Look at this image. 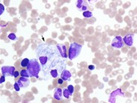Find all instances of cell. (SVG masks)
<instances>
[{
	"label": "cell",
	"mask_w": 137,
	"mask_h": 103,
	"mask_svg": "<svg viewBox=\"0 0 137 103\" xmlns=\"http://www.w3.org/2000/svg\"><path fill=\"white\" fill-rule=\"evenodd\" d=\"M71 76H72L71 73L68 70H63L62 73H60V78L63 80V81H68V80H70Z\"/></svg>",
	"instance_id": "8fae6325"
},
{
	"label": "cell",
	"mask_w": 137,
	"mask_h": 103,
	"mask_svg": "<svg viewBox=\"0 0 137 103\" xmlns=\"http://www.w3.org/2000/svg\"><path fill=\"white\" fill-rule=\"evenodd\" d=\"M68 90H69V92H70L72 94H73V92H74V87H73L72 85H68Z\"/></svg>",
	"instance_id": "d6986e66"
},
{
	"label": "cell",
	"mask_w": 137,
	"mask_h": 103,
	"mask_svg": "<svg viewBox=\"0 0 137 103\" xmlns=\"http://www.w3.org/2000/svg\"><path fill=\"white\" fill-rule=\"evenodd\" d=\"M62 96H63V91L60 88H57L54 90V97L57 100H61L62 99Z\"/></svg>",
	"instance_id": "7c38bea8"
},
{
	"label": "cell",
	"mask_w": 137,
	"mask_h": 103,
	"mask_svg": "<svg viewBox=\"0 0 137 103\" xmlns=\"http://www.w3.org/2000/svg\"><path fill=\"white\" fill-rule=\"evenodd\" d=\"M56 47H57V49H58L60 55L62 56V58H66L67 57H68V55H67V52H66V46H64L63 44H57Z\"/></svg>",
	"instance_id": "9c48e42d"
},
{
	"label": "cell",
	"mask_w": 137,
	"mask_h": 103,
	"mask_svg": "<svg viewBox=\"0 0 137 103\" xmlns=\"http://www.w3.org/2000/svg\"><path fill=\"white\" fill-rule=\"evenodd\" d=\"M8 37V38H9L10 40H17V36H16V34H14V33H10V34H9Z\"/></svg>",
	"instance_id": "e0dca14e"
},
{
	"label": "cell",
	"mask_w": 137,
	"mask_h": 103,
	"mask_svg": "<svg viewBox=\"0 0 137 103\" xmlns=\"http://www.w3.org/2000/svg\"><path fill=\"white\" fill-rule=\"evenodd\" d=\"M89 70H95V66H94V65H89Z\"/></svg>",
	"instance_id": "7402d4cb"
},
{
	"label": "cell",
	"mask_w": 137,
	"mask_h": 103,
	"mask_svg": "<svg viewBox=\"0 0 137 103\" xmlns=\"http://www.w3.org/2000/svg\"><path fill=\"white\" fill-rule=\"evenodd\" d=\"M63 82H64V81H63V80L61 78H60L58 79V83H59L60 84H62L63 83Z\"/></svg>",
	"instance_id": "cb8c5ba5"
},
{
	"label": "cell",
	"mask_w": 137,
	"mask_h": 103,
	"mask_svg": "<svg viewBox=\"0 0 137 103\" xmlns=\"http://www.w3.org/2000/svg\"><path fill=\"white\" fill-rule=\"evenodd\" d=\"M111 46L113 48L116 49H121L124 47V42L123 39L121 36H116L114 37V39L112 41Z\"/></svg>",
	"instance_id": "8992f818"
},
{
	"label": "cell",
	"mask_w": 137,
	"mask_h": 103,
	"mask_svg": "<svg viewBox=\"0 0 137 103\" xmlns=\"http://www.w3.org/2000/svg\"><path fill=\"white\" fill-rule=\"evenodd\" d=\"M0 8H1V11H0V14H2V13H3V11H4V7H3V5L1 4L0 5Z\"/></svg>",
	"instance_id": "603a6c76"
},
{
	"label": "cell",
	"mask_w": 137,
	"mask_h": 103,
	"mask_svg": "<svg viewBox=\"0 0 137 103\" xmlns=\"http://www.w3.org/2000/svg\"><path fill=\"white\" fill-rule=\"evenodd\" d=\"M36 54L45 75L49 76L52 70H58L60 73L65 70L66 61L57 47L46 43H42L37 47Z\"/></svg>",
	"instance_id": "6da1fadb"
},
{
	"label": "cell",
	"mask_w": 137,
	"mask_h": 103,
	"mask_svg": "<svg viewBox=\"0 0 137 103\" xmlns=\"http://www.w3.org/2000/svg\"><path fill=\"white\" fill-rule=\"evenodd\" d=\"M27 70L30 75V77L38 78L39 73L41 70V65L39 64L37 59H31L28 65L27 66Z\"/></svg>",
	"instance_id": "7a4b0ae2"
},
{
	"label": "cell",
	"mask_w": 137,
	"mask_h": 103,
	"mask_svg": "<svg viewBox=\"0 0 137 103\" xmlns=\"http://www.w3.org/2000/svg\"><path fill=\"white\" fill-rule=\"evenodd\" d=\"M19 74H20V73H19L18 71H15V73H14V78H17L19 75Z\"/></svg>",
	"instance_id": "44dd1931"
},
{
	"label": "cell",
	"mask_w": 137,
	"mask_h": 103,
	"mask_svg": "<svg viewBox=\"0 0 137 103\" xmlns=\"http://www.w3.org/2000/svg\"><path fill=\"white\" fill-rule=\"evenodd\" d=\"M5 81V75H2L1 76V79H0V83L2 84Z\"/></svg>",
	"instance_id": "ffe728a7"
},
{
	"label": "cell",
	"mask_w": 137,
	"mask_h": 103,
	"mask_svg": "<svg viewBox=\"0 0 137 103\" xmlns=\"http://www.w3.org/2000/svg\"><path fill=\"white\" fill-rule=\"evenodd\" d=\"M124 94L122 93V91L121 89H117L116 90H114L112 92V94L110 96V99H109V102L111 103H115L116 102V99H119V97L124 99Z\"/></svg>",
	"instance_id": "277c9868"
},
{
	"label": "cell",
	"mask_w": 137,
	"mask_h": 103,
	"mask_svg": "<svg viewBox=\"0 0 137 103\" xmlns=\"http://www.w3.org/2000/svg\"><path fill=\"white\" fill-rule=\"evenodd\" d=\"M14 89H15L16 91H19V90H20V87H19V85L18 84L17 82H16V83L14 84Z\"/></svg>",
	"instance_id": "ac0fdd59"
},
{
	"label": "cell",
	"mask_w": 137,
	"mask_h": 103,
	"mask_svg": "<svg viewBox=\"0 0 137 103\" xmlns=\"http://www.w3.org/2000/svg\"><path fill=\"white\" fill-rule=\"evenodd\" d=\"M2 73L5 76H14L15 67L12 66H5L2 67Z\"/></svg>",
	"instance_id": "5b68a950"
},
{
	"label": "cell",
	"mask_w": 137,
	"mask_h": 103,
	"mask_svg": "<svg viewBox=\"0 0 137 103\" xmlns=\"http://www.w3.org/2000/svg\"><path fill=\"white\" fill-rule=\"evenodd\" d=\"M76 6L78 9H80L81 10H83L84 12V11L87 10L89 5H88L87 2L85 1V0H78V1H77Z\"/></svg>",
	"instance_id": "52a82bcc"
},
{
	"label": "cell",
	"mask_w": 137,
	"mask_h": 103,
	"mask_svg": "<svg viewBox=\"0 0 137 103\" xmlns=\"http://www.w3.org/2000/svg\"><path fill=\"white\" fill-rule=\"evenodd\" d=\"M20 75L22 76V77H26V78L30 77V75H29V73H28V72L27 70H21Z\"/></svg>",
	"instance_id": "9a60e30c"
},
{
	"label": "cell",
	"mask_w": 137,
	"mask_h": 103,
	"mask_svg": "<svg viewBox=\"0 0 137 103\" xmlns=\"http://www.w3.org/2000/svg\"><path fill=\"white\" fill-rule=\"evenodd\" d=\"M17 82L18 83V84L19 85L20 87H26L29 85L30 80L28 79V78L21 76Z\"/></svg>",
	"instance_id": "ba28073f"
},
{
	"label": "cell",
	"mask_w": 137,
	"mask_h": 103,
	"mask_svg": "<svg viewBox=\"0 0 137 103\" xmlns=\"http://www.w3.org/2000/svg\"><path fill=\"white\" fill-rule=\"evenodd\" d=\"M82 49V46L80 45L77 43H71L69 49H68V58L70 60H73L74 58H76L77 57L80 55Z\"/></svg>",
	"instance_id": "3957f363"
},
{
	"label": "cell",
	"mask_w": 137,
	"mask_h": 103,
	"mask_svg": "<svg viewBox=\"0 0 137 103\" xmlns=\"http://www.w3.org/2000/svg\"><path fill=\"white\" fill-rule=\"evenodd\" d=\"M83 16L85 17V18H90L93 17V14L92 12H90L89 10H86V11H84L83 13Z\"/></svg>",
	"instance_id": "2e32d148"
},
{
	"label": "cell",
	"mask_w": 137,
	"mask_h": 103,
	"mask_svg": "<svg viewBox=\"0 0 137 103\" xmlns=\"http://www.w3.org/2000/svg\"><path fill=\"white\" fill-rule=\"evenodd\" d=\"M29 61H30L29 59H28V58H24L23 60L21 61V66H22V67H26V66L28 65Z\"/></svg>",
	"instance_id": "5bb4252c"
},
{
	"label": "cell",
	"mask_w": 137,
	"mask_h": 103,
	"mask_svg": "<svg viewBox=\"0 0 137 103\" xmlns=\"http://www.w3.org/2000/svg\"><path fill=\"white\" fill-rule=\"evenodd\" d=\"M123 42H124V44L128 46V47H131V46H133V34H127V35L123 38Z\"/></svg>",
	"instance_id": "30bf717a"
},
{
	"label": "cell",
	"mask_w": 137,
	"mask_h": 103,
	"mask_svg": "<svg viewBox=\"0 0 137 103\" xmlns=\"http://www.w3.org/2000/svg\"><path fill=\"white\" fill-rule=\"evenodd\" d=\"M63 96H64V97H65L66 99H69L70 96H71V95H72V94L69 92V90H68V88L63 90Z\"/></svg>",
	"instance_id": "4fadbf2b"
}]
</instances>
